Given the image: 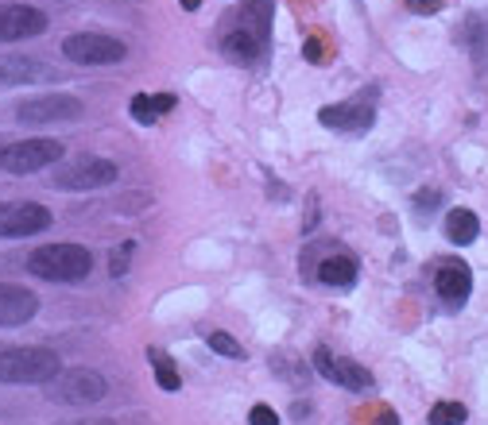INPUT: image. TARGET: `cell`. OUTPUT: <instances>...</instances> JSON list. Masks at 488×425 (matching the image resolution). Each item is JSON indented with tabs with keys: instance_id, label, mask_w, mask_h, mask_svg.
Segmentation results:
<instances>
[{
	"instance_id": "cell-7",
	"label": "cell",
	"mask_w": 488,
	"mask_h": 425,
	"mask_svg": "<svg viewBox=\"0 0 488 425\" xmlns=\"http://www.w3.org/2000/svg\"><path fill=\"white\" fill-rule=\"evenodd\" d=\"M82 112H85V105L78 97H70V93H43V97L24 101V105L16 109V121L20 124H74Z\"/></svg>"
},
{
	"instance_id": "cell-12",
	"label": "cell",
	"mask_w": 488,
	"mask_h": 425,
	"mask_svg": "<svg viewBox=\"0 0 488 425\" xmlns=\"http://www.w3.org/2000/svg\"><path fill=\"white\" fill-rule=\"evenodd\" d=\"M318 121L334 131H368L372 121H376V112L365 101H346V105H326L318 112Z\"/></svg>"
},
{
	"instance_id": "cell-16",
	"label": "cell",
	"mask_w": 488,
	"mask_h": 425,
	"mask_svg": "<svg viewBox=\"0 0 488 425\" xmlns=\"http://www.w3.org/2000/svg\"><path fill=\"white\" fill-rule=\"evenodd\" d=\"M318 278H322V286L346 290V286L356 283V259L353 256H329V259H322Z\"/></svg>"
},
{
	"instance_id": "cell-27",
	"label": "cell",
	"mask_w": 488,
	"mask_h": 425,
	"mask_svg": "<svg viewBox=\"0 0 488 425\" xmlns=\"http://www.w3.org/2000/svg\"><path fill=\"white\" fill-rule=\"evenodd\" d=\"M407 8H411V12H419V16H430V12H438V8H442V0H407Z\"/></svg>"
},
{
	"instance_id": "cell-28",
	"label": "cell",
	"mask_w": 488,
	"mask_h": 425,
	"mask_svg": "<svg viewBox=\"0 0 488 425\" xmlns=\"http://www.w3.org/2000/svg\"><path fill=\"white\" fill-rule=\"evenodd\" d=\"M307 63H322V47H318V39H310V43H307Z\"/></svg>"
},
{
	"instance_id": "cell-5",
	"label": "cell",
	"mask_w": 488,
	"mask_h": 425,
	"mask_svg": "<svg viewBox=\"0 0 488 425\" xmlns=\"http://www.w3.org/2000/svg\"><path fill=\"white\" fill-rule=\"evenodd\" d=\"M121 179L117 163H109V159H97V155H82L74 163H66L54 170L51 186L54 189H102V186H112Z\"/></svg>"
},
{
	"instance_id": "cell-10",
	"label": "cell",
	"mask_w": 488,
	"mask_h": 425,
	"mask_svg": "<svg viewBox=\"0 0 488 425\" xmlns=\"http://www.w3.org/2000/svg\"><path fill=\"white\" fill-rule=\"evenodd\" d=\"M39 298L27 286L16 283H0V329H20L35 317Z\"/></svg>"
},
{
	"instance_id": "cell-8",
	"label": "cell",
	"mask_w": 488,
	"mask_h": 425,
	"mask_svg": "<svg viewBox=\"0 0 488 425\" xmlns=\"http://www.w3.org/2000/svg\"><path fill=\"white\" fill-rule=\"evenodd\" d=\"M51 228V209L39 201H0V237L24 240Z\"/></svg>"
},
{
	"instance_id": "cell-14",
	"label": "cell",
	"mask_w": 488,
	"mask_h": 425,
	"mask_svg": "<svg viewBox=\"0 0 488 425\" xmlns=\"http://www.w3.org/2000/svg\"><path fill=\"white\" fill-rule=\"evenodd\" d=\"M264 47L268 43L264 39H256L252 32H244V27H233L225 39H221V51H225V58H233V63H256V58L264 54Z\"/></svg>"
},
{
	"instance_id": "cell-24",
	"label": "cell",
	"mask_w": 488,
	"mask_h": 425,
	"mask_svg": "<svg viewBox=\"0 0 488 425\" xmlns=\"http://www.w3.org/2000/svg\"><path fill=\"white\" fill-rule=\"evenodd\" d=\"M132 252H136V240H128V244H121V256H112V263H109V271H112V278H121V275L128 271V259H132Z\"/></svg>"
},
{
	"instance_id": "cell-32",
	"label": "cell",
	"mask_w": 488,
	"mask_h": 425,
	"mask_svg": "<svg viewBox=\"0 0 488 425\" xmlns=\"http://www.w3.org/2000/svg\"><path fill=\"white\" fill-rule=\"evenodd\" d=\"M74 425H112V421H74Z\"/></svg>"
},
{
	"instance_id": "cell-18",
	"label": "cell",
	"mask_w": 488,
	"mask_h": 425,
	"mask_svg": "<svg viewBox=\"0 0 488 425\" xmlns=\"http://www.w3.org/2000/svg\"><path fill=\"white\" fill-rule=\"evenodd\" d=\"M446 237H450V244H457V247L473 244V240L481 237L477 213H469V209H454V213H446Z\"/></svg>"
},
{
	"instance_id": "cell-15",
	"label": "cell",
	"mask_w": 488,
	"mask_h": 425,
	"mask_svg": "<svg viewBox=\"0 0 488 425\" xmlns=\"http://www.w3.org/2000/svg\"><path fill=\"white\" fill-rule=\"evenodd\" d=\"M175 109V97L171 93H155V97H148V93H136L132 101H128V112H132V121L136 124H155L163 112H171Z\"/></svg>"
},
{
	"instance_id": "cell-9",
	"label": "cell",
	"mask_w": 488,
	"mask_h": 425,
	"mask_svg": "<svg viewBox=\"0 0 488 425\" xmlns=\"http://www.w3.org/2000/svg\"><path fill=\"white\" fill-rule=\"evenodd\" d=\"M47 32V12L32 5H0V43L35 39Z\"/></svg>"
},
{
	"instance_id": "cell-25",
	"label": "cell",
	"mask_w": 488,
	"mask_h": 425,
	"mask_svg": "<svg viewBox=\"0 0 488 425\" xmlns=\"http://www.w3.org/2000/svg\"><path fill=\"white\" fill-rule=\"evenodd\" d=\"M249 425H279V414H276L271 406H252Z\"/></svg>"
},
{
	"instance_id": "cell-30",
	"label": "cell",
	"mask_w": 488,
	"mask_h": 425,
	"mask_svg": "<svg viewBox=\"0 0 488 425\" xmlns=\"http://www.w3.org/2000/svg\"><path fill=\"white\" fill-rule=\"evenodd\" d=\"M415 201H419V205H438V194H434V189H430V194H419Z\"/></svg>"
},
{
	"instance_id": "cell-11",
	"label": "cell",
	"mask_w": 488,
	"mask_h": 425,
	"mask_svg": "<svg viewBox=\"0 0 488 425\" xmlns=\"http://www.w3.org/2000/svg\"><path fill=\"white\" fill-rule=\"evenodd\" d=\"M39 82H54V70L47 63L24 58V54L0 58V85H39Z\"/></svg>"
},
{
	"instance_id": "cell-23",
	"label": "cell",
	"mask_w": 488,
	"mask_h": 425,
	"mask_svg": "<svg viewBox=\"0 0 488 425\" xmlns=\"http://www.w3.org/2000/svg\"><path fill=\"white\" fill-rule=\"evenodd\" d=\"M465 39H469V47H473V54H484V20L481 16H469V27H465Z\"/></svg>"
},
{
	"instance_id": "cell-4",
	"label": "cell",
	"mask_w": 488,
	"mask_h": 425,
	"mask_svg": "<svg viewBox=\"0 0 488 425\" xmlns=\"http://www.w3.org/2000/svg\"><path fill=\"white\" fill-rule=\"evenodd\" d=\"M63 143L59 140H20V143H8L0 151V167L8 174H35V170H47L63 159Z\"/></svg>"
},
{
	"instance_id": "cell-2",
	"label": "cell",
	"mask_w": 488,
	"mask_h": 425,
	"mask_svg": "<svg viewBox=\"0 0 488 425\" xmlns=\"http://www.w3.org/2000/svg\"><path fill=\"white\" fill-rule=\"evenodd\" d=\"M63 372L54 348H5L0 352V383H51Z\"/></svg>"
},
{
	"instance_id": "cell-17",
	"label": "cell",
	"mask_w": 488,
	"mask_h": 425,
	"mask_svg": "<svg viewBox=\"0 0 488 425\" xmlns=\"http://www.w3.org/2000/svg\"><path fill=\"white\" fill-rule=\"evenodd\" d=\"M271 12H276V5L271 0H244V8H240V27L244 32H252L256 39H264L271 35Z\"/></svg>"
},
{
	"instance_id": "cell-29",
	"label": "cell",
	"mask_w": 488,
	"mask_h": 425,
	"mask_svg": "<svg viewBox=\"0 0 488 425\" xmlns=\"http://www.w3.org/2000/svg\"><path fill=\"white\" fill-rule=\"evenodd\" d=\"M376 425H399V418L392 414V410H384V414L376 418Z\"/></svg>"
},
{
	"instance_id": "cell-19",
	"label": "cell",
	"mask_w": 488,
	"mask_h": 425,
	"mask_svg": "<svg viewBox=\"0 0 488 425\" xmlns=\"http://www.w3.org/2000/svg\"><path fill=\"white\" fill-rule=\"evenodd\" d=\"M329 383H341V387H349V391H368L372 387V375L361 368V363L337 360L334 363V379H329Z\"/></svg>"
},
{
	"instance_id": "cell-21",
	"label": "cell",
	"mask_w": 488,
	"mask_h": 425,
	"mask_svg": "<svg viewBox=\"0 0 488 425\" xmlns=\"http://www.w3.org/2000/svg\"><path fill=\"white\" fill-rule=\"evenodd\" d=\"M469 414L462 402H434L430 406V425H462Z\"/></svg>"
},
{
	"instance_id": "cell-3",
	"label": "cell",
	"mask_w": 488,
	"mask_h": 425,
	"mask_svg": "<svg viewBox=\"0 0 488 425\" xmlns=\"http://www.w3.org/2000/svg\"><path fill=\"white\" fill-rule=\"evenodd\" d=\"M105 379L90 372V368H70V372H59L47 383V399L51 402H63V406H93L105 399Z\"/></svg>"
},
{
	"instance_id": "cell-20",
	"label": "cell",
	"mask_w": 488,
	"mask_h": 425,
	"mask_svg": "<svg viewBox=\"0 0 488 425\" xmlns=\"http://www.w3.org/2000/svg\"><path fill=\"white\" fill-rule=\"evenodd\" d=\"M148 360L155 363V383H160L163 391H182V375H179V368L163 356L160 348H151V352H148Z\"/></svg>"
},
{
	"instance_id": "cell-6",
	"label": "cell",
	"mask_w": 488,
	"mask_h": 425,
	"mask_svg": "<svg viewBox=\"0 0 488 425\" xmlns=\"http://www.w3.org/2000/svg\"><path fill=\"white\" fill-rule=\"evenodd\" d=\"M63 54L70 58V63H78V66H112V63H121V58L128 54V47L121 39H112V35L82 32V35H66L63 39Z\"/></svg>"
},
{
	"instance_id": "cell-22",
	"label": "cell",
	"mask_w": 488,
	"mask_h": 425,
	"mask_svg": "<svg viewBox=\"0 0 488 425\" xmlns=\"http://www.w3.org/2000/svg\"><path fill=\"white\" fill-rule=\"evenodd\" d=\"M206 344H210L213 352H218V356L244 360V348H240V344L233 341V336H229V333H221V329H218V333H210V336H206Z\"/></svg>"
},
{
	"instance_id": "cell-31",
	"label": "cell",
	"mask_w": 488,
	"mask_h": 425,
	"mask_svg": "<svg viewBox=\"0 0 488 425\" xmlns=\"http://www.w3.org/2000/svg\"><path fill=\"white\" fill-rule=\"evenodd\" d=\"M179 5H182V8H186V12H194V8H198V5H202V0H179Z\"/></svg>"
},
{
	"instance_id": "cell-1",
	"label": "cell",
	"mask_w": 488,
	"mask_h": 425,
	"mask_svg": "<svg viewBox=\"0 0 488 425\" xmlns=\"http://www.w3.org/2000/svg\"><path fill=\"white\" fill-rule=\"evenodd\" d=\"M27 271L43 283H82L93 271V256L82 244H43L27 256Z\"/></svg>"
},
{
	"instance_id": "cell-26",
	"label": "cell",
	"mask_w": 488,
	"mask_h": 425,
	"mask_svg": "<svg viewBox=\"0 0 488 425\" xmlns=\"http://www.w3.org/2000/svg\"><path fill=\"white\" fill-rule=\"evenodd\" d=\"M314 363H318V375H322V379H334V363H337V360L329 356L326 348H318V352H314Z\"/></svg>"
},
{
	"instance_id": "cell-13",
	"label": "cell",
	"mask_w": 488,
	"mask_h": 425,
	"mask_svg": "<svg viewBox=\"0 0 488 425\" xmlns=\"http://www.w3.org/2000/svg\"><path fill=\"white\" fill-rule=\"evenodd\" d=\"M434 290H438L442 302L462 305L473 295V271L465 267V263H446V267L434 275Z\"/></svg>"
}]
</instances>
